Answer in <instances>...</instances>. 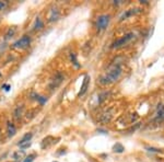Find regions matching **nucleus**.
<instances>
[{
    "label": "nucleus",
    "mask_w": 164,
    "mask_h": 162,
    "mask_svg": "<svg viewBox=\"0 0 164 162\" xmlns=\"http://www.w3.org/2000/svg\"><path fill=\"white\" fill-rule=\"evenodd\" d=\"M23 155H24V152H23V150H22L21 152L19 151V152H17V153H14L13 157H14V159H19V158H21Z\"/></svg>",
    "instance_id": "16"
},
{
    "label": "nucleus",
    "mask_w": 164,
    "mask_h": 162,
    "mask_svg": "<svg viewBox=\"0 0 164 162\" xmlns=\"http://www.w3.org/2000/svg\"><path fill=\"white\" fill-rule=\"evenodd\" d=\"M134 33H127L125 34L124 36H121V38H118L117 40H115L114 43H113V46L112 47L113 48H118L121 47V46H123V45L127 44L128 42H130L132 38H134Z\"/></svg>",
    "instance_id": "2"
},
{
    "label": "nucleus",
    "mask_w": 164,
    "mask_h": 162,
    "mask_svg": "<svg viewBox=\"0 0 164 162\" xmlns=\"http://www.w3.org/2000/svg\"><path fill=\"white\" fill-rule=\"evenodd\" d=\"M114 151L115 152H123L124 151V147L121 145V144H116V145L114 146Z\"/></svg>",
    "instance_id": "13"
},
{
    "label": "nucleus",
    "mask_w": 164,
    "mask_h": 162,
    "mask_svg": "<svg viewBox=\"0 0 164 162\" xmlns=\"http://www.w3.org/2000/svg\"><path fill=\"white\" fill-rule=\"evenodd\" d=\"M44 27L43 21L40 20V18H36L35 20V24H34V30H40Z\"/></svg>",
    "instance_id": "11"
},
{
    "label": "nucleus",
    "mask_w": 164,
    "mask_h": 162,
    "mask_svg": "<svg viewBox=\"0 0 164 162\" xmlns=\"http://www.w3.org/2000/svg\"><path fill=\"white\" fill-rule=\"evenodd\" d=\"M7 128H8V135H9V137H13V136L15 135V133H17V129H15L13 124L10 123V122H8Z\"/></svg>",
    "instance_id": "8"
},
{
    "label": "nucleus",
    "mask_w": 164,
    "mask_h": 162,
    "mask_svg": "<svg viewBox=\"0 0 164 162\" xmlns=\"http://www.w3.org/2000/svg\"><path fill=\"white\" fill-rule=\"evenodd\" d=\"M58 17H59V13H58L57 9H53L50 11V15H49V21H55L57 20Z\"/></svg>",
    "instance_id": "10"
},
{
    "label": "nucleus",
    "mask_w": 164,
    "mask_h": 162,
    "mask_svg": "<svg viewBox=\"0 0 164 162\" xmlns=\"http://www.w3.org/2000/svg\"><path fill=\"white\" fill-rule=\"evenodd\" d=\"M71 60H74V64L76 65V67H80V65L78 64L77 59H76V56H74V54H71Z\"/></svg>",
    "instance_id": "17"
},
{
    "label": "nucleus",
    "mask_w": 164,
    "mask_h": 162,
    "mask_svg": "<svg viewBox=\"0 0 164 162\" xmlns=\"http://www.w3.org/2000/svg\"><path fill=\"white\" fill-rule=\"evenodd\" d=\"M31 43V38L29 35H23V36L19 38L17 42H14L13 47L15 48H26Z\"/></svg>",
    "instance_id": "3"
},
{
    "label": "nucleus",
    "mask_w": 164,
    "mask_h": 162,
    "mask_svg": "<svg viewBox=\"0 0 164 162\" xmlns=\"http://www.w3.org/2000/svg\"><path fill=\"white\" fill-rule=\"evenodd\" d=\"M108 22H110V15L103 14V15L99 17V19H97V27H99V30H104L107 27Z\"/></svg>",
    "instance_id": "4"
},
{
    "label": "nucleus",
    "mask_w": 164,
    "mask_h": 162,
    "mask_svg": "<svg viewBox=\"0 0 164 162\" xmlns=\"http://www.w3.org/2000/svg\"><path fill=\"white\" fill-rule=\"evenodd\" d=\"M89 83H90V77H89V76H85V78H84V80H83V83H82V85H81L80 92L78 93L79 96H81V95H83L84 93H85L88 87H89Z\"/></svg>",
    "instance_id": "6"
},
{
    "label": "nucleus",
    "mask_w": 164,
    "mask_h": 162,
    "mask_svg": "<svg viewBox=\"0 0 164 162\" xmlns=\"http://www.w3.org/2000/svg\"><path fill=\"white\" fill-rule=\"evenodd\" d=\"M54 162H57V161H54Z\"/></svg>",
    "instance_id": "21"
},
{
    "label": "nucleus",
    "mask_w": 164,
    "mask_h": 162,
    "mask_svg": "<svg viewBox=\"0 0 164 162\" xmlns=\"http://www.w3.org/2000/svg\"><path fill=\"white\" fill-rule=\"evenodd\" d=\"M32 133H27V134H25V135L23 136V138L21 139L20 142L18 144L19 146H22L24 145V144H27V142H30L31 141V138H32Z\"/></svg>",
    "instance_id": "9"
},
{
    "label": "nucleus",
    "mask_w": 164,
    "mask_h": 162,
    "mask_svg": "<svg viewBox=\"0 0 164 162\" xmlns=\"http://www.w3.org/2000/svg\"><path fill=\"white\" fill-rule=\"evenodd\" d=\"M35 158H36V155H35V153H32V155H27V157L25 158V160H24L23 162H33V160H34Z\"/></svg>",
    "instance_id": "14"
},
{
    "label": "nucleus",
    "mask_w": 164,
    "mask_h": 162,
    "mask_svg": "<svg viewBox=\"0 0 164 162\" xmlns=\"http://www.w3.org/2000/svg\"><path fill=\"white\" fill-rule=\"evenodd\" d=\"M138 12H139V9H130V10H127L121 17V20H125V19H127L128 17H131V15H134V14L138 13Z\"/></svg>",
    "instance_id": "7"
},
{
    "label": "nucleus",
    "mask_w": 164,
    "mask_h": 162,
    "mask_svg": "<svg viewBox=\"0 0 164 162\" xmlns=\"http://www.w3.org/2000/svg\"><path fill=\"white\" fill-rule=\"evenodd\" d=\"M4 7V2H1V1H0V10H1V9H2Z\"/></svg>",
    "instance_id": "19"
},
{
    "label": "nucleus",
    "mask_w": 164,
    "mask_h": 162,
    "mask_svg": "<svg viewBox=\"0 0 164 162\" xmlns=\"http://www.w3.org/2000/svg\"><path fill=\"white\" fill-rule=\"evenodd\" d=\"M157 119H160V121L164 119V106H161V108H159V112H157Z\"/></svg>",
    "instance_id": "12"
},
{
    "label": "nucleus",
    "mask_w": 164,
    "mask_h": 162,
    "mask_svg": "<svg viewBox=\"0 0 164 162\" xmlns=\"http://www.w3.org/2000/svg\"><path fill=\"white\" fill-rule=\"evenodd\" d=\"M2 88H4V90H6V91H9V88H10V87H9L8 85H4Z\"/></svg>",
    "instance_id": "18"
},
{
    "label": "nucleus",
    "mask_w": 164,
    "mask_h": 162,
    "mask_svg": "<svg viewBox=\"0 0 164 162\" xmlns=\"http://www.w3.org/2000/svg\"><path fill=\"white\" fill-rule=\"evenodd\" d=\"M21 110H22V108H18L15 110V112H14V117L15 118H19L21 116Z\"/></svg>",
    "instance_id": "15"
},
{
    "label": "nucleus",
    "mask_w": 164,
    "mask_h": 162,
    "mask_svg": "<svg viewBox=\"0 0 164 162\" xmlns=\"http://www.w3.org/2000/svg\"><path fill=\"white\" fill-rule=\"evenodd\" d=\"M0 77H1V74H0Z\"/></svg>",
    "instance_id": "20"
},
{
    "label": "nucleus",
    "mask_w": 164,
    "mask_h": 162,
    "mask_svg": "<svg viewBox=\"0 0 164 162\" xmlns=\"http://www.w3.org/2000/svg\"><path fill=\"white\" fill-rule=\"evenodd\" d=\"M63 79H64V74H61V72H57V74H55V78L53 79V81H51V83H50V88L51 89H55L57 88L58 85L61 83V81H63Z\"/></svg>",
    "instance_id": "5"
},
{
    "label": "nucleus",
    "mask_w": 164,
    "mask_h": 162,
    "mask_svg": "<svg viewBox=\"0 0 164 162\" xmlns=\"http://www.w3.org/2000/svg\"><path fill=\"white\" fill-rule=\"evenodd\" d=\"M121 64H116L115 63L114 65H112L111 67H110V69H108V71L106 72V74L104 76V77H102V79H101V82L102 83H111V82H114V81H116L119 78V76H121Z\"/></svg>",
    "instance_id": "1"
}]
</instances>
